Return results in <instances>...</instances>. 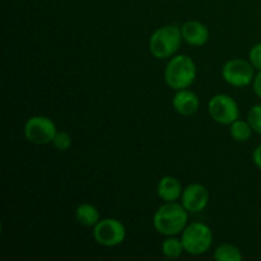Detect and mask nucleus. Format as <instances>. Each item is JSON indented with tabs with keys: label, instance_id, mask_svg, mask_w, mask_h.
Masks as SVG:
<instances>
[{
	"label": "nucleus",
	"instance_id": "f257e3e1",
	"mask_svg": "<svg viewBox=\"0 0 261 261\" xmlns=\"http://www.w3.org/2000/svg\"><path fill=\"white\" fill-rule=\"evenodd\" d=\"M188 213L182 204L165 201L153 216V226L162 236H176L188 226Z\"/></svg>",
	"mask_w": 261,
	"mask_h": 261
},
{
	"label": "nucleus",
	"instance_id": "f03ea898",
	"mask_svg": "<svg viewBox=\"0 0 261 261\" xmlns=\"http://www.w3.org/2000/svg\"><path fill=\"white\" fill-rule=\"evenodd\" d=\"M196 65L188 55H173L165 68V82L175 91L186 89L195 82Z\"/></svg>",
	"mask_w": 261,
	"mask_h": 261
},
{
	"label": "nucleus",
	"instance_id": "7ed1b4c3",
	"mask_svg": "<svg viewBox=\"0 0 261 261\" xmlns=\"http://www.w3.org/2000/svg\"><path fill=\"white\" fill-rule=\"evenodd\" d=\"M181 28L167 24L158 28L149 38V51L155 59H167L175 55L182 42Z\"/></svg>",
	"mask_w": 261,
	"mask_h": 261
},
{
	"label": "nucleus",
	"instance_id": "20e7f679",
	"mask_svg": "<svg viewBox=\"0 0 261 261\" xmlns=\"http://www.w3.org/2000/svg\"><path fill=\"white\" fill-rule=\"evenodd\" d=\"M185 252L194 256H199L208 251L213 244V232L206 224L200 222L186 226L181 236Z\"/></svg>",
	"mask_w": 261,
	"mask_h": 261
},
{
	"label": "nucleus",
	"instance_id": "39448f33",
	"mask_svg": "<svg viewBox=\"0 0 261 261\" xmlns=\"http://www.w3.org/2000/svg\"><path fill=\"white\" fill-rule=\"evenodd\" d=\"M24 137L30 143L37 145L53 143L56 133V125L47 116H32L24 124Z\"/></svg>",
	"mask_w": 261,
	"mask_h": 261
},
{
	"label": "nucleus",
	"instance_id": "423d86ee",
	"mask_svg": "<svg viewBox=\"0 0 261 261\" xmlns=\"http://www.w3.org/2000/svg\"><path fill=\"white\" fill-rule=\"evenodd\" d=\"M208 112L214 121L222 125H231L240 117L237 102L231 96L224 93L212 97L208 103Z\"/></svg>",
	"mask_w": 261,
	"mask_h": 261
},
{
	"label": "nucleus",
	"instance_id": "0eeeda50",
	"mask_svg": "<svg viewBox=\"0 0 261 261\" xmlns=\"http://www.w3.org/2000/svg\"><path fill=\"white\" fill-rule=\"evenodd\" d=\"M93 237L102 246H119L126 237V228L119 219L105 218L93 227Z\"/></svg>",
	"mask_w": 261,
	"mask_h": 261
},
{
	"label": "nucleus",
	"instance_id": "6e6552de",
	"mask_svg": "<svg viewBox=\"0 0 261 261\" xmlns=\"http://www.w3.org/2000/svg\"><path fill=\"white\" fill-rule=\"evenodd\" d=\"M222 76L228 84L233 87H246L254 82L255 68L251 63L242 59H233L227 61L222 68Z\"/></svg>",
	"mask_w": 261,
	"mask_h": 261
},
{
	"label": "nucleus",
	"instance_id": "1a4fd4ad",
	"mask_svg": "<svg viewBox=\"0 0 261 261\" xmlns=\"http://www.w3.org/2000/svg\"><path fill=\"white\" fill-rule=\"evenodd\" d=\"M209 203V191L201 184H191L184 189L181 204L189 213H200Z\"/></svg>",
	"mask_w": 261,
	"mask_h": 261
},
{
	"label": "nucleus",
	"instance_id": "9d476101",
	"mask_svg": "<svg viewBox=\"0 0 261 261\" xmlns=\"http://www.w3.org/2000/svg\"><path fill=\"white\" fill-rule=\"evenodd\" d=\"M181 35H182L184 41L190 46H203L208 42L209 33L208 27L198 20H188L181 25Z\"/></svg>",
	"mask_w": 261,
	"mask_h": 261
},
{
	"label": "nucleus",
	"instance_id": "9b49d317",
	"mask_svg": "<svg viewBox=\"0 0 261 261\" xmlns=\"http://www.w3.org/2000/svg\"><path fill=\"white\" fill-rule=\"evenodd\" d=\"M172 105L177 114L182 115V116H191L198 112L199 107H200V101L194 92L189 91V89H181V91H177V93L173 97Z\"/></svg>",
	"mask_w": 261,
	"mask_h": 261
},
{
	"label": "nucleus",
	"instance_id": "f8f14e48",
	"mask_svg": "<svg viewBox=\"0 0 261 261\" xmlns=\"http://www.w3.org/2000/svg\"><path fill=\"white\" fill-rule=\"evenodd\" d=\"M182 185L173 176H165L157 185V194L163 201H176L182 195Z\"/></svg>",
	"mask_w": 261,
	"mask_h": 261
},
{
	"label": "nucleus",
	"instance_id": "ddd939ff",
	"mask_svg": "<svg viewBox=\"0 0 261 261\" xmlns=\"http://www.w3.org/2000/svg\"><path fill=\"white\" fill-rule=\"evenodd\" d=\"M75 218L78 223L84 227H94L101 221L98 209L88 203H83L76 206Z\"/></svg>",
	"mask_w": 261,
	"mask_h": 261
},
{
	"label": "nucleus",
	"instance_id": "4468645a",
	"mask_svg": "<svg viewBox=\"0 0 261 261\" xmlns=\"http://www.w3.org/2000/svg\"><path fill=\"white\" fill-rule=\"evenodd\" d=\"M252 127L249 124V121H244V120H236L229 125V134H231L232 139L236 142H247L252 135Z\"/></svg>",
	"mask_w": 261,
	"mask_h": 261
},
{
	"label": "nucleus",
	"instance_id": "2eb2a0df",
	"mask_svg": "<svg viewBox=\"0 0 261 261\" xmlns=\"http://www.w3.org/2000/svg\"><path fill=\"white\" fill-rule=\"evenodd\" d=\"M214 259L217 261H241L242 254L233 245L222 244L214 251Z\"/></svg>",
	"mask_w": 261,
	"mask_h": 261
},
{
	"label": "nucleus",
	"instance_id": "dca6fc26",
	"mask_svg": "<svg viewBox=\"0 0 261 261\" xmlns=\"http://www.w3.org/2000/svg\"><path fill=\"white\" fill-rule=\"evenodd\" d=\"M184 251H185V249H184V245L181 240L170 236L167 240L163 241L162 252L168 259H177V257H180L182 255Z\"/></svg>",
	"mask_w": 261,
	"mask_h": 261
},
{
	"label": "nucleus",
	"instance_id": "f3484780",
	"mask_svg": "<svg viewBox=\"0 0 261 261\" xmlns=\"http://www.w3.org/2000/svg\"><path fill=\"white\" fill-rule=\"evenodd\" d=\"M247 121L251 125L252 130L261 135V105H255L247 114Z\"/></svg>",
	"mask_w": 261,
	"mask_h": 261
},
{
	"label": "nucleus",
	"instance_id": "a211bd4d",
	"mask_svg": "<svg viewBox=\"0 0 261 261\" xmlns=\"http://www.w3.org/2000/svg\"><path fill=\"white\" fill-rule=\"evenodd\" d=\"M53 145L58 150L65 152V150H68L71 147V137L65 132H58L53 140Z\"/></svg>",
	"mask_w": 261,
	"mask_h": 261
},
{
	"label": "nucleus",
	"instance_id": "6ab92c4d",
	"mask_svg": "<svg viewBox=\"0 0 261 261\" xmlns=\"http://www.w3.org/2000/svg\"><path fill=\"white\" fill-rule=\"evenodd\" d=\"M249 58L252 66H254L256 70H261V42L252 46L251 50H250Z\"/></svg>",
	"mask_w": 261,
	"mask_h": 261
},
{
	"label": "nucleus",
	"instance_id": "aec40b11",
	"mask_svg": "<svg viewBox=\"0 0 261 261\" xmlns=\"http://www.w3.org/2000/svg\"><path fill=\"white\" fill-rule=\"evenodd\" d=\"M252 87H254V92L259 98H261V70L255 75L254 82H252Z\"/></svg>",
	"mask_w": 261,
	"mask_h": 261
},
{
	"label": "nucleus",
	"instance_id": "412c9836",
	"mask_svg": "<svg viewBox=\"0 0 261 261\" xmlns=\"http://www.w3.org/2000/svg\"><path fill=\"white\" fill-rule=\"evenodd\" d=\"M252 160H254L255 166L261 171V144L259 147H256V149L254 150V154H252Z\"/></svg>",
	"mask_w": 261,
	"mask_h": 261
}]
</instances>
